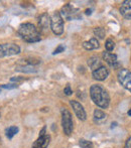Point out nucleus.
I'll use <instances>...</instances> for the list:
<instances>
[{
  "label": "nucleus",
  "instance_id": "1",
  "mask_svg": "<svg viewBox=\"0 0 131 148\" xmlns=\"http://www.w3.org/2000/svg\"><path fill=\"white\" fill-rule=\"evenodd\" d=\"M90 96L95 104L102 109H107L110 104L108 92L100 85H93L90 88Z\"/></svg>",
  "mask_w": 131,
  "mask_h": 148
},
{
  "label": "nucleus",
  "instance_id": "2",
  "mask_svg": "<svg viewBox=\"0 0 131 148\" xmlns=\"http://www.w3.org/2000/svg\"><path fill=\"white\" fill-rule=\"evenodd\" d=\"M17 33L26 42L32 43L40 40V33H39L38 29L32 23H29V22L22 23L18 27Z\"/></svg>",
  "mask_w": 131,
  "mask_h": 148
},
{
  "label": "nucleus",
  "instance_id": "3",
  "mask_svg": "<svg viewBox=\"0 0 131 148\" xmlns=\"http://www.w3.org/2000/svg\"><path fill=\"white\" fill-rule=\"evenodd\" d=\"M51 29L56 35H62L64 32V19L60 12H55L51 18Z\"/></svg>",
  "mask_w": 131,
  "mask_h": 148
},
{
  "label": "nucleus",
  "instance_id": "4",
  "mask_svg": "<svg viewBox=\"0 0 131 148\" xmlns=\"http://www.w3.org/2000/svg\"><path fill=\"white\" fill-rule=\"evenodd\" d=\"M62 125H63L64 133L70 136L74 130V122H73L72 114L67 109L62 110Z\"/></svg>",
  "mask_w": 131,
  "mask_h": 148
},
{
  "label": "nucleus",
  "instance_id": "5",
  "mask_svg": "<svg viewBox=\"0 0 131 148\" xmlns=\"http://www.w3.org/2000/svg\"><path fill=\"white\" fill-rule=\"evenodd\" d=\"M20 53V47L14 43H2L0 45V58L11 57Z\"/></svg>",
  "mask_w": 131,
  "mask_h": 148
},
{
  "label": "nucleus",
  "instance_id": "6",
  "mask_svg": "<svg viewBox=\"0 0 131 148\" xmlns=\"http://www.w3.org/2000/svg\"><path fill=\"white\" fill-rule=\"evenodd\" d=\"M117 78L121 86L131 92V72L126 69H121L118 72Z\"/></svg>",
  "mask_w": 131,
  "mask_h": 148
},
{
  "label": "nucleus",
  "instance_id": "7",
  "mask_svg": "<svg viewBox=\"0 0 131 148\" xmlns=\"http://www.w3.org/2000/svg\"><path fill=\"white\" fill-rule=\"evenodd\" d=\"M61 15L62 17L66 18L67 20H73L80 18V13H79V9H77L76 7L72 6L71 4H67L64 6L61 10Z\"/></svg>",
  "mask_w": 131,
  "mask_h": 148
},
{
  "label": "nucleus",
  "instance_id": "8",
  "mask_svg": "<svg viewBox=\"0 0 131 148\" xmlns=\"http://www.w3.org/2000/svg\"><path fill=\"white\" fill-rule=\"evenodd\" d=\"M70 104L72 106L73 110H74L76 116L80 119L81 121H85L87 119V113L85 111L84 107L81 103H79L78 101H75V100H71Z\"/></svg>",
  "mask_w": 131,
  "mask_h": 148
},
{
  "label": "nucleus",
  "instance_id": "9",
  "mask_svg": "<svg viewBox=\"0 0 131 148\" xmlns=\"http://www.w3.org/2000/svg\"><path fill=\"white\" fill-rule=\"evenodd\" d=\"M38 26L43 32L47 33V31H49V27H51V17L49 16V14L45 13L39 17Z\"/></svg>",
  "mask_w": 131,
  "mask_h": 148
},
{
  "label": "nucleus",
  "instance_id": "10",
  "mask_svg": "<svg viewBox=\"0 0 131 148\" xmlns=\"http://www.w3.org/2000/svg\"><path fill=\"white\" fill-rule=\"evenodd\" d=\"M92 75H93V78H94L95 80L104 81L108 78V76H109V70H108L106 66H100L99 69L95 70Z\"/></svg>",
  "mask_w": 131,
  "mask_h": 148
},
{
  "label": "nucleus",
  "instance_id": "11",
  "mask_svg": "<svg viewBox=\"0 0 131 148\" xmlns=\"http://www.w3.org/2000/svg\"><path fill=\"white\" fill-rule=\"evenodd\" d=\"M51 141V136L49 135H45V136H39L33 143L32 148H47Z\"/></svg>",
  "mask_w": 131,
  "mask_h": 148
},
{
  "label": "nucleus",
  "instance_id": "12",
  "mask_svg": "<svg viewBox=\"0 0 131 148\" xmlns=\"http://www.w3.org/2000/svg\"><path fill=\"white\" fill-rule=\"evenodd\" d=\"M120 12L123 15V17L131 19V0L123 1L120 6Z\"/></svg>",
  "mask_w": 131,
  "mask_h": 148
},
{
  "label": "nucleus",
  "instance_id": "13",
  "mask_svg": "<svg viewBox=\"0 0 131 148\" xmlns=\"http://www.w3.org/2000/svg\"><path fill=\"white\" fill-rule=\"evenodd\" d=\"M103 60H105L109 66H117V56H116L115 53H109V51L103 53Z\"/></svg>",
  "mask_w": 131,
  "mask_h": 148
},
{
  "label": "nucleus",
  "instance_id": "14",
  "mask_svg": "<svg viewBox=\"0 0 131 148\" xmlns=\"http://www.w3.org/2000/svg\"><path fill=\"white\" fill-rule=\"evenodd\" d=\"M100 43L97 38H91L87 41L83 42V47L87 51H93V49H99Z\"/></svg>",
  "mask_w": 131,
  "mask_h": 148
},
{
  "label": "nucleus",
  "instance_id": "15",
  "mask_svg": "<svg viewBox=\"0 0 131 148\" xmlns=\"http://www.w3.org/2000/svg\"><path fill=\"white\" fill-rule=\"evenodd\" d=\"M88 66H89V68L94 72L95 70H97L100 66H102V62H101V60H99V58L92 57L88 60Z\"/></svg>",
  "mask_w": 131,
  "mask_h": 148
},
{
  "label": "nucleus",
  "instance_id": "16",
  "mask_svg": "<svg viewBox=\"0 0 131 148\" xmlns=\"http://www.w3.org/2000/svg\"><path fill=\"white\" fill-rule=\"evenodd\" d=\"M94 119H95V121L101 123V122H103V121H105L106 119H107V115H106L103 111H101V110L96 109L94 111Z\"/></svg>",
  "mask_w": 131,
  "mask_h": 148
},
{
  "label": "nucleus",
  "instance_id": "17",
  "mask_svg": "<svg viewBox=\"0 0 131 148\" xmlns=\"http://www.w3.org/2000/svg\"><path fill=\"white\" fill-rule=\"evenodd\" d=\"M18 133V127L16 126H10L9 128L6 129V136L9 139H11L14 135H16Z\"/></svg>",
  "mask_w": 131,
  "mask_h": 148
},
{
  "label": "nucleus",
  "instance_id": "18",
  "mask_svg": "<svg viewBox=\"0 0 131 148\" xmlns=\"http://www.w3.org/2000/svg\"><path fill=\"white\" fill-rule=\"evenodd\" d=\"M94 34L95 36H97L100 39H103L106 35L105 29L103 27H95L94 28Z\"/></svg>",
  "mask_w": 131,
  "mask_h": 148
},
{
  "label": "nucleus",
  "instance_id": "19",
  "mask_svg": "<svg viewBox=\"0 0 131 148\" xmlns=\"http://www.w3.org/2000/svg\"><path fill=\"white\" fill-rule=\"evenodd\" d=\"M79 145L81 146V148H94V144L91 141L86 140V139H80Z\"/></svg>",
  "mask_w": 131,
  "mask_h": 148
},
{
  "label": "nucleus",
  "instance_id": "20",
  "mask_svg": "<svg viewBox=\"0 0 131 148\" xmlns=\"http://www.w3.org/2000/svg\"><path fill=\"white\" fill-rule=\"evenodd\" d=\"M105 49H107V51H111L115 49V42H114L113 39L108 38L105 42Z\"/></svg>",
  "mask_w": 131,
  "mask_h": 148
},
{
  "label": "nucleus",
  "instance_id": "21",
  "mask_svg": "<svg viewBox=\"0 0 131 148\" xmlns=\"http://www.w3.org/2000/svg\"><path fill=\"white\" fill-rule=\"evenodd\" d=\"M18 85L17 84H4V85H1L0 88L2 89H15L17 88Z\"/></svg>",
  "mask_w": 131,
  "mask_h": 148
},
{
  "label": "nucleus",
  "instance_id": "22",
  "mask_svg": "<svg viewBox=\"0 0 131 148\" xmlns=\"http://www.w3.org/2000/svg\"><path fill=\"white\" fill-rule=\"evenodd\" d=\"M65 51V47H64L63 45H60L59 47H57V49L53 51V55H57V53H63V51Z\"/></svg>",
  "mask_w": 131,
  "mask_h": 148
},
{
  "label": "nucleus",
  "instance_id": "23",
  "mask_svg": "<svg viewBox=\"0 0 131 148\" xmlns=\"http://www.w3.org/2000/svg\"><path fill=\"white\" fill-rule=\"evenodd\" d=\"M64 93H65L67 96H71V95H72V94H73V91H72V89H71V87L69 86V85H68V86L66 87L65 89H64Z\"/></svg>",
  "mask_w": 131,
  "mask_h": 148
},
{
  "label": "nucleus",
  "instance_id": "24",
  "mask_svg": "<svg viewBox=\"0 0 131 148\" xmlns=\"http://www.w3.org/2000/svg\"><path fill=\"white\" fill-rule=\"evenodd\" d=\"M125 148H131V137H129V138L127 139V141H126Z\"/></svg>",
  "mask_w": 131,
  "mask_h": 148
},
{
  "label": "nucleus",
  "instance_id": "25",
  "mask_svg": "<svg viewBox=\"0 0 131 148\" xmlns=\"http://www.w3.org/2000/svg\"><path fill=\"white\" fill-rule=\"evenodd\" d=\"M45 131H47V127L45 126L40 130V132H39V136H45V135H47V134H45Z\"/></svg>",
  "mask_w": 131,
  "mask_h": 148
},
{
  "label": "nucleus",
  "instance_id": "26",
  "mask_svg": "<svg viewBox=\"0 0 131 148\" xmlns=\"http://www.w3.org/2000/svg\"><path fill=\"white\" fill-rule=\"evenodd\" d=\"M11 81H12V82H21V81H23V78H19V77H16V78H12Z\"/></svg>",
  "mask_w": 131,
  "mask_h": 148
},
{
  "label": "nucleus",
  "instance_id": "27",
  "mask_svg": "<svg viewBox=\"0 0 131 148\" xmlns=\"http://www.w3.org/2000/svg\"><path fill=\"white\" fill-rule=\"evenodd\" d=\"M91 13H92V10H91V9H87L86 10V14H87V15H90Z\"/></svg>",
  "mask_w": 131,
  "mask_h": 148
},
{
  "label": "nucleus",
  "instance_id": "28",
  "mask_svg": "<svg viewBox=\"0 0 131 148\" xmlns=\"http://www.w3.org/2000/svg\"><path fill=\"white\" fill-rule=\"evenodd\" d=\"M127 114H128L129 116H131V109H129V111L127 112Z\"/></svg>",
  "mask_w": 131,
  "mask_h": 148
},
{
  "label": "nucleus",
  "instance_id": "29",
  "mask_svg": "<svg viewBox=\"0 0 131 148\" xmlns=\"http://www.w3.org/2000/svg\"><path fill=\"white\" fill-rule=\"evenodd\" d=\"M0 116H1V115H0Z\"/></svg>",
  "mask_w": 131,
  "mask_h": 148
}]
</instances>
